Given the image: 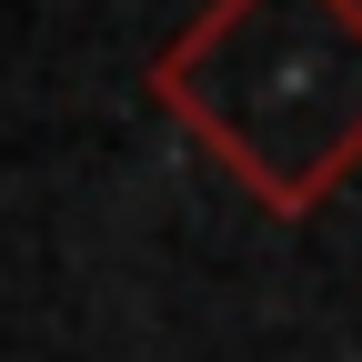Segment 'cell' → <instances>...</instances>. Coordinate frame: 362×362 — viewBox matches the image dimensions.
I'll use <instances>...</instances> for the list:
<instances>
[{"mask_svg": "<svg viewBox=\"0 0 362 362\" xmlns=\"http://www.w3.org/2000/svg\"><path fill=\"white\" fill-rule=\"evenodd\" d=\"M151 90L272 221H302L362 161V0H211Z\"/></svg>", "mask_w": 362, "mask_h": 362, "instance_id": "obj_1", "label": "cell"}]
</instances>
